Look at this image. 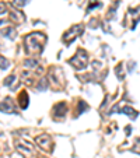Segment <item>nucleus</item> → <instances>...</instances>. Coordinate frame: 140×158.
Returning a JSON list of instances; mask_svg holds the SVG:
<instances>
[{
	"instance_id": "obj_1",
	"label": "nucleus",
	"mask_w": 140,
	"mask_h": 158,
	"mask_svg": "<svg viewBox=\"0 0 140 158\" xmlns=\"http://www.w3.org/2000/svg\"><path fill=\"white\" fill-rule=\"evenodd\" d=\"M25 52L28 55H39L46 42V35L42 32H32L25 37Z\"/></svg>"
},
{
	"instance_id": "obj_2",
	"label": "nucleus",
	"mask_w": 140,
	"mask_h": 158,
	"mask_svg": "<svg viewBox=\"0 0 140 158\" xmlns=\"http://www.w3.org/2000/svg\"><path fill=\"white\" fill-rule=\"evenodd\" d=\"M87 62H88V56H87V52L84 51V49H77V52H76V55L71 57L69 60V63L73 67H74L76 70H83L85 66H87Z\"/></svg>"
},
{
	"instance_id": "obj_3",
	"label": "nucleus",
	"mask_w": 140,
	"mask_h": 158,
	"mask_svg": "<svg viewBox=\"0 0 140 158\" xmlns=\"http://www.w3.org/2000/svg\"><path fill=\"white\" fill-rule=\"evenodd\" d=\"M15 148L18 150L25 158H35L37 157L35 148L31 146V143H28L25 140H18V141L15 140Z\"/></svg>"
},
{
	"instance_id": "obj_4",
	"label": "nucleus",
	"mask_w": 140,
	"mask_h": 158,
	"mask_svg": "<svg viewBox=\"0 0 140 158\" xmlns=\"http://www.w3.org/2000/svg\"><path fill=\"white\" fill-rule=\"evenodd\" d=\"M83 29H84V25L83 24H77V25H73V27L70 28L67 32H65L63 34V42H65L66 45H70L71 42L74 41L76 38L79 37L80 34L83 32Z\"/></svg>"
},
{
	"instance_id": "obj_5",
	"label": "nucleus",
	"mask_w": 140,
	"mask_h": 158,
	"mask_svg": "<svg viewBox=\"0 0 140 158\" xmlns=\"http://www.w3.org/2000/svg\"><path fill=\"white\" fill-rule=\"evenodd\" d=\"M37 144L45 151H51L52 150V139L49 134H41L37 137Z\"/></svg>"
},
{
	"instance_id": "obj_6",
	"label": "nucleus",
	"mask_w": 140,
	"mask_h": 158,
	"mask_svg": "<svg viewBox=\"0 0 140 158\" xmlns=\"http://www.w3.org/2000/svg\"><path fill=\"white\" fill-rule=\"evenodd\" d=\"M53 118L55 119H59V118H65L66 112H67V105L66 102H59L53 107Z\"/></svg>"
},
{
	"instance_id": "obj_7",
	"label": "nucleus",
	"mask_w": 140,
	"mask_h": 158,
	"mask_svg": "<svg viewBox=\"0 0 140 158\" xmlns=\"http://www.w3.org/2000/svg\"><path fill=\"white\" fill-rule=\"evenodd\" d=\"M1 112L4 113H14V102L10 97H6L1 102Z\"/></svg>"
},
{
	"instance_id": "obj_8",
	"label": "nucleus",
	"mask_w": 140,
	"mask_h": 158,
	"mask_svg": "<svg viewBox=\"0 0 140 158\" xmlns=\"http://www.w3.org/2000/svg\"><path fill=\"white\" fill-rule=\"evenodd\" d=\"M28 93L27 91H21V93L18 94V98H17V102H18V105H20V108L21 109H27V107H28Z\"/></svg>"
},
{
	"instance_id": "obj_9",
	"label": "nucleus",
	"mask_w": 140,
	"mask_h": 158,
	"mask_svg": "<svg viewBox=\"0 0 140 158\" xmlns=\"http://www.w3.org/2000/svg\"><path fill=\"white\" fill-rule=\"evenodd\" d=\"M122 113H125V115H127V116H130V119H136L137 118V115H139V112H136L133 108L130 107H123L121 109Z\"/></svg>"
},
{
	"instance_id": "obj_10",
	"label": "nucleus",
	"mask_w": 140,
	"mask_h": 158,
	"mask_svg": "<svg viewBox=\"0 0 140 158\" xmlns=\"http://www.w3.org/2000/svg\"><path fill=\"white\" fill-rule=\"evenodd\" d=\"M10 17H11V20L15 21V23H24V21H25V15H24L21 11H13Z\"/></svg>"
},
{
	"instance_id": "obj_11",
	"label": "nucleus",
	"mask_w": 140,
	"mask_h": 158,
	"mask_svg": "<svg viewBox=\"0 0 140 158\" xmlns=\"http://www.w3.org/2000/svg\"><path fill=\"white\" fill-rule=\"evenodd\" d=\"M3 35H4V37H7L9 38V39H14V29L13 28H6V29H3Z\"/></svg>"
},
{
	"instance_id": "obj_12",
	"label": "nucleus",
	"mask_w": 140,
	"mask_h": 158,
	"mask_svg": "<svg viewBox=\"0 0 140 158\" xmlns=\"http://www.w3.org/2000/svg\"><path fill=\"white\" fill-rule=\"evenodd\" d=\"M132 153H136V154H140V137L135 140V147H132L130 148Z\"/></svg>"
},
{
	"instance_id": "obj_13",
	"label": "nucleus",
	"mask_w": 140,
	"mask_h": 158,
	"mask_svg": "<svg viewBox=\"0 0 140 158\" xmlns=\"http://www.w3.org/2000/svg\"><path fill=\"white\" fill-rule=\"evenodd\" d=\"M115 73H116V76L119 77V80L125 79V74H123V71H122V63H119V65L115 67Z\"/></svg>"
},
{
	"instance_id": "obj_14",
	"label": "nucleus",
	"mask_w": 140,
	"mask_h": 158,
	"mask_svg": "<svg viewBox=\"0 0 140 158\" xmlns=\"http://www.w3.org/2000/svg\"><path fill=\"white\" fill-rule=\"evenodd\" d=\"M87 109H88V105H87V104L84 102V101H80L79 102V115H81V113H83L84 111H87Z\"/></svg>"
},
{
	"instance_id": "obj_15",
	"label": "nucleus",
	"mask_w": 140,
	"mask_h": 158,
	"mask_svg": "<svg viewBox=\"0 0 140 158\" xmlns=\"http://www.w3.org/2000/svg\"><path fill=\"white\" fill-rule=\"evenodd\" d=\"M48 88V80L46 79H41V83L38 84V90L41 91H45Z\"/></svg>"
},
{
	"instance_id": "obj_16",
	"label": "nucleus",
	"mask_w": 140,
	"mask_h": 158,
	"mask_svg": "<svg viewBox=\"0 0 140 158\" xmlns=\"http://www.w3.org/2000/svg\"><path fill=\"white\" fill-rule=\"evenodd\" d=\"M99 6H101V4H99V1H98V0H90V6L87 7V13H90L93 7H99Z\"/></svg>"
},
{
	"instance_id": "obj_17",
	"label": "nucleus",
	"mask_w": 140,
	"mask_h": 158,
	"mask_svg": "<svg viewBox=\"0 0 140 158\" xmlns=\"http://www.w3.org/2000/svg\"><path fill=\"white\" fill-rule=\"evenodd\" d=\"M24 65L27 66V67H29V69H32V67H37L38 66V60H35V59H29V60H25V63Z\"/></svg>"
},
{
	"instance_id": "obj_18",
	"label": "nucleus",
	"mask_w": 140,
	"mask_h": 158,
	"mask_svg": "<svg viewBox=\"0 0 140 158\" xmlns=\"http://www.w3.org/2000/svg\"><path fill=\"white\" fill-rule=\"evenodd\" d=\"M28 3V0H14V6L15 7H24Z\"/></svg>"
},
{
	"instance_id": "obj_19",
	"label": "nucleus",
	"mask_w": 140,
	"mask_h": 158,
	"mask_svg": "<svg viewBox=\"0 0 140 158\" xmlns=\"http://www.w3.org/2000/svg\"><path fill=\"white\" fill-rule=\"evenodd\" d=\"M14 80H15V76H9V77H7V79H6L4 81H3V84L9 87V85H11V83H13Z\"/></svg>"
},
{
	"instance_id": "obj_20",
	"label": "nucleus",
	"mask_w": 140,
	"mask_h": 158,
	"mask_svg": "<svg viewBox=\"0 0 140 158\" xmlns=\"http://www.w3.org/2000/svg\"><path fill=\"white\" fill-rule=\"evenodd\" d=\"M0 60H1V70L9 69V62L4 59V56H1V57H0Z\"/></svg>"
}]
</instances>
